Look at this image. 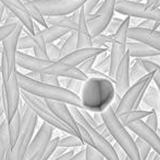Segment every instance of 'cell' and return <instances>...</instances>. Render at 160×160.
<instances>
[{
  "label": "cell",
  "instance_id": "cell-1",
  "mask_svg": "<svg viewBox=\"0 0 160 160\" xmlns=\"http://www.w3.org/2000/svg\"><path fill=\"white\" fill-rule=\"evenodd\" d=\"M117 97L114 82L110 78L89 77L83 83L80 98L82 109L91 113H102L111 107Z\"/></svg>",
  "mask_w": 160,
  "mask_h": 160
},
{
  "label": "cell",
  "instance_id": "cell-2",
  "mask_svg": "<svg viewBox=\"0 0 160 160\" xmlns=\"http://www.w3.org/2000/svg\"><path fill=\"white\" fill-rule=\"evenodd\" d=\"M18 77H19V85L22 91H25L44 100L59 101V102L67 103L70 107L82 109L80 96L73 93L62 86L44 83L39 80L32 79L25 74H22L20 71H18Z\"/></svg>",
  "mask_w": 160,
  "mask_h": 160
},
{
  "label": "cell",
  "instance_id": "cell-3",
  "mask_svg": "<svg viewBox=\"0 0 160 160\" xmlns=\"http://www.w3.org/2000/svg\"><path fill=\"white\" fill-rule=\"evenodd\" d=\"M101 118L111 133L114 141L124 150L128 158L131 160H141L135 139H133V136L128 132V128L123 125L120 119L117 116L116 111L109 107L101 113Z\"/></svg>",
  "mask_w": 160,
  "mask_h": 160
},
{
  "label": "cell",
  "instance_id": "cell-4",
  "mask_svg": "<svg viewBox=\"0 0 160 160\" xmlns=\"http://www.w3.org/2000/svg\"><path fill=\"white\" fill-rule=\"evenodd\" d=\"M24 26L21 22L17 24L15 30L7 39L1 42L2 51L0 55L1 62V75L3 82L8 81L17 70V55L19 52V40L22 36Z\"/></svg>",
  "mask_w": 160,
  "mask_h": 160
},
{
  "label": "cell",
  "instance_id": "cell-5",
  "mask_svg": "<svg viewBox=\"0 0 160 160\" xmlns=\"http://www.w3.org/2000/svg\"><path fill=\"white\" fill-rule=\"evenodd\" d=\"M154 75L155 73L152 71L143 79L131 85V87L124 93V96L121 97L120 103H119L118 108L116 110V114L118 118H121V116L130 113L133 110H138L141 108V96L145 93L149 88V86L152 85V82H154Z\"/></svg>",
  "mask_w": 160,
  "mask_h": 160
},
{
  "label": "cell",
  "instance_id": "cell-6",
  "mask_svg": "<svg viewBox=\"0 0 160 160\" xmlns=\"http://www.w3.org/2000/svg\"><path fill=\"white\" fill-rule=\"evenodd\" d=\"M21 98H22V101L32 110L38 118L42 119L45 123L49 124V125H51L53 128H56V130H61V132L65 133V134L75 135L71 128L68 127L64 123H62V122L52 113V111L49 109L46 100L38 98V97H36V96H33V94H31V93H28V92H25V91H21Z\"/></svg>",
  "mask_w": 160,
  "mask_h": 160
},
{
  "label": "cell",
  "instance_id": "cell-7",
  "mask_svg": "<svg viewBox=\"0 0 160 160\" xmlns=\"http://www.w3.org/2000/svg\"><path fill=\"white\" fill-rule=\"evenodd\" d=\"M131 28V18L125 17L121 28L118 30L116 34L111 35V45H110V70L109 76L114 82L117 69L120 65L122 58L125 56L127 45L128 42V30Z\"/></svg>",
  "mask_w": 160,
  "mask_h": 160
},
{
  "label": "cell",
  "instance_id": "cell-8",
  "mask_svg": "<svg viewBox=\"0 0 160 160\" xmlns=\"http://www.w3.org/2000/svg\"><path fill=\"white\" fill-rule=\"evenodd\" d=\"M70 110H71L76 123L78 125H82L88 132V134L91 135L92 141H93V147L96 150H98L105 157L106 160H120L116 149H114L113 144H111L107 138H105L100 133L97 132L94 126H92L86 121V119L84 118V115L81 112V109H78L76 107H70Z\"/></svg>",
  "mask_w": 160,
  "mask_h": 160
},
{
  "label": "cell",
  "instance_id": "cell-9",
  "mask_svg": "<svg viewBox=\"0 0 160 160\" xmlns=\"http://www.w3.org/2000/svg\"><path fill=\"white\" fill-rule=\"evenodd\" d=\"M117 3H118V0H102L95 12L86 15L88 29L93 37H96L106 32L109 23L114 18Z\"/></svg>",
  "mask_w": 160,
  "mask_h": 160
},
{
  "label": "cell",
  "instance_id": "cell-10",
  "mask_svg": "<svg viewBox=\"0 0 160 160\" xmlns=\"http://www.w3.org/2000/svg\"><path fill=\"white\" fill-rule=\"evenodd\" d=\"M18 69L14 71L11 78L8 81L3 82L2 89V102L4 107V118L6 120L11 122L15 114L19 112L20 104H21V88L19 85V77H18Z\"/></svg>",
  "mask_w": 160,
  "mask_h": 160
},
{
  "label": "cell",
  "instance_id": "cell-11",
  "mask_svg": "<svg viewBox=\"0 0 160 160\" xmlns=\"http://www.w3.org/2000/svg\"><path fill=\"white\" fill-rule=\"evenodd\" d=\"M116 12L125 17L135 18L142 20H152L160 22V9L150 7L141 1L128 0L119 1L116 6Z\"/></svg>",
  "mask_w": 160,
  "mask_h": 160
},
{
  "label": "cell",
  "instance_id": "cell-12",
  "mask_svg": "<svg viewBox=\"0 0 160 160\" xmlns=\"http://www.w3.org/2000/svg\"><path fill=\"white\" fill-rule=\"evenodd\" d=\"M86 0H37L35 3L45 17L71 15L81 10Z\"/></svg>",
  "mask_w": 160,
  "mask_h": 160
},
{
  "label": "cell",
  "instance_id": "cell-13",
  "mask_svg": "<svg viewBox=\"0 0 160 160\" xmlns=\"http://www.w3.org/2000/svg\"><path fill=\"white\" fill-rule=\"evenodd\" d=\"M55 128L47 123H42L39 130L35 134L31 141L28 150L24 156V160H42L44 152L48 144L52 139V134Z\"/></svg>",
  "mask_w": 160,
  "mask_h": 160
},
{
  "label": "cell",
  "instance_id": "cell-14",
  "mask_svg": "<svg viewBox=\"0 0 160 160\" xmlns=\"http://www.w3.org/2000/svg\"><path fill=\"white\" fill-rule=\"evenodd\" d=\"M127 127L128 128V130L134 133L137 137L142 138L148 145H150V147L156 154L160 155V136L156 130L150 128L144 121L135 122V123L128 125Z\"/></svg>",
  "mask_w": 160,
  "mask_h": 160
},
{
  "label": "cell",
  "instance_id": "cell-15",
  "mask_svg": "<svg viewBox=\"0 0 160 160\" xmlns=\"http://www.w3.org/2000/svg\"><path fill=\"white\" fill-rule=\"evenodd\" d=\"M0 2L6 7V10L10 11L23 24L24 29L28 33L35 34V28H34V23L35 22L30 17L22 0H0Z\"/></svg>",
  "mask_w": 160,
  "mask_h": 160
},
{
  "label": "cell",
  "instance_id": "cell-16",
  "mask_svg": "<svg viewBox=\"0 0 160 160\" xmlns=\"http://www.w3.org/2000/svg\"><path fill=\"white\" fill-rule=\"evenodd\" d=\"M46 102H47V104H48L49 109L52 111V113L55 114L62 123H64L68 127L71 128L76 136L81 138L78 124L76 123L75 119H74L73 114H72L71 110H70V105H68L67 103H63V102H59V101L46 100ZM83 143H84V141H83Z\"/></svg>",
  "mask_w": 160,
  "mask_h": 160
},
{
  "label": "cell",
  "instance_id": "cell-17",
  "mask_svg": "<svg viewBox=\"0 0 160 160\" xmlns=\"http://www.w3.org/2000/svg\"><path fill=\"white\" fill-rule=\"evenodd\" d=\"M108 52V49L106 48H98V47H91V48H81L76 49L73 53L69 54V55L62 57L61 63H63L68 68L72 69L78 67L81 64L85 62V60L89 59L92 57H96L101 54Z\"/></svg>",
  "mask_w": 160,
  "mask_h": 160
},
{
  "label": "cell",
  "instance_id": "cell-18",
  "mask_svg": "<svg viewBox=\"0 0 160 160\" xmlns=\"http://www.w3.org/2000/svg\"><path fill=\"white\" fill-rule=\"evenodd\" d=\"M131 57L127 53L122 58L118 69H117L116 77H114V87H116L117 94L123 97L124 93L131 87L130 80V68H131Z\"/></svg>",
  "mask_w": 160,
  "mask_h": 160
},
{
  "label": "cell",
  "instance_id": "cell-19",
  "mask_svg": "<svg viewBox=\"0 0 160 160\" xmlns=\"http://www.w3.org/2000/svg\"><path fill=\"white\" fill-rule=\"evenodd\" d=\"M128 40L137 41L147 44L148 46L152 47L154 49L160 52V31L146 30L138 26L130 28L128 30Z\"/></svg>",
  "mask_w": 160,
  "mask_h": 160
},
{
  "label": "cell",
  "instance_id": "cell-20",
  "mask_svg": "<svg viewBox=\"0 0 160 160\" xmlns=\"http://www.w3.org/2000/svg\"><path fill=\"white\" fill-rule=\"evenodd\" d=\"M127 52L133 59H148L150 57L160 55V52L148 46L147 44L137 41L128 40L127 45Z\"/></svg>",
  "mask_w": 160,
  "mask_h": 160
},
{
  "label": "cell",
  "instance_id": "cell-21",
  "mask_svg": "<svg viewBox=\"0 0 160 160\" xmlns=\"http://www.w3.org/2000/svg\"><path fill=\"white\" fill-rule=\"evenodd\" d=\"M76 34H78V49L94 47L93 36H92L91 31H89V29H88L86 14H85V11L83 8L81 9L80 18H78V21Z\"/></svg>",
  "mask_w": 160,
  "mask_h": 160
},
{
  "label": "cell",
  "instance_id": "cell-22",
  "mask_svg": "<svg viewBox=\"0 0 160 160\" xmlns=\"http://www.w3.org/2000/svg\"><path fill=\"white\" fill-rule=\"evenodd\" d=\"M142 104L145 107L144 110H154L159 113L160 107V91L157 88V86H149L147 91L145 92L142 100ZM141 104V105H142Z\"/></svg>",
  "mask_w": 160,
  "mask_h": 160
},
{
  "label": "cell",
  "instance_id": "cell-23",
  "mask_svg": "<svg viewBox=\"0 0 160 160\" xmlns=\"http://www.w3.org/2000/svg\"><path fill=\"white\" fill-rule=\"evenodd\" d=\"M46 22L48 26H58L71 32L78 30V22L72 20L70 15H58V17H46Z\"/></svg>",
  "mask_w": 160,
  "mask_h": 160
},
{
  "label": "cell",
  "instance_id": "cell-24",
  "mask_svg": "<svg viewBox=\"0 0 160 160\" xmlns=\"http://www.w3.org/2000/svg\"><path fill=\"white\" fill-rule=\"evenodd\" d=\"M10 150V137L8 130V121L6 118L0 120V160H6Z\"/></svg>",
  "mask_w": 160,
  "mask_h": 160
},
{
  "label": "cell",
  "instance_id": "cell-25",
  "mask_svg": "<svg viewBox=\"0 0 160 160\" xmlns=\"http://www.w3.org/2000/svg\"><path fill=\"white\" fill-rule=\"evenodd\" d=\"M70 33H71V31L58 28V26H47V28H44L40 31V34L44 37L45 42L47 44L48 43H55L56 41H60L62 37L67 36Z\"/></svg>",
  "mask_w": 160,
  "mask_h": 160
},
{
  "label": "cell",
  "instance_id": "cell-26",
  "mask_svg": "<svg viewBox=\"0 0 160 160\" xmlns=\"http://www.w3.org/2000/svg\"><path fill=\"white\" fill-rule=\"evenodd\" d=\"M21 126H22V114L21 112H18L14 118L8 123V130H9V137H10V149L14 147L19 139L20 133H21Z\"/></svg>",
  "mask_w": 160,
  "mask_h": 160
},
{
  "label": "cell",
  "instance_id": "cell-27",
  "mask_svg": "<svg viewBox=\"0 0 160 160\" xmlns=\"http://www.w3.org/2000/svg\"><path fill=\"white\" fill-rule=\"evenodd\" d=\"M25 6L26 10H28L30 17L33 19L34 22H36L37 24L42 26L44 28H47V22H46V17L42 14V12L40 11V9L37 7V4L35 3V1H32V0H22Z\"/></svg>",
  "mask_w": 160,
  "mask_h": 160
},
{
  "label": "cell",
  "instance_id": "cell-28",
  "mask_svg": "<svg viewBox=\"0 0 160 160\" xmlns=\"http://www.w3.org/2000/svg\"><path fill=\"white\" fill-rule=\"evenodd\" d=\"M147 69L145 68L142 59H134L131 62V68H130V80L131 85L137 82L138 80L143 79L144 77L148 75Z\"/></svg>",
  "mask_w": 160,
  "mask_h": 160
},
{
  "label": "cell",
  "instance_id": "cell-29",
  "mask_svg": "<svg viewBox=\"0 0 160 160\" xmlns=\"http://www.w3.org/2000/svg\"><path fill=\"white\" fill-rule=\"evenodd\" d=\"M152 113V110H143V109H138V110H133L130 113L125 114V115L121 116L120 121L122 122V124L124 126H128L132 123H135V122L138 121H143L144 119L147 118L149 114Z\"/></svg>",
  "mask_w": 160,
  "mask_h": 160
},
{
  "label": "cell",
  "instance_id": "cell-30",
  "mask_svg": "<svg viewBox=\"0 0 160 160\" xmlns=\"http://www.w3.org/2000/svg\"><path fill=\"white\" fill-rule=\"evenodd\" d=\"M39 41H40V33L39 32L35 33V34H31V33H28V31H26V34L22 35V36L20 37L18 48H19V51L34 48V47L38 45Z\"/></svg>",
  "mask_w": 160,
  "mask_h": 160
},
{
  "label": "cell",
  "instance_id": "cell-31",
  "mask_svg": "<svg viewBox=\"0 0 160 160\" xmlns=\"http://www.w3.org/2000/svg\"><path fill=\"white\" fill-rule=\"evenodd\" d=\"M76 49H78V34H76V31H73L67 36H64L63 42L61 43L62 57L73 53Z\"/></svg>",
  "mask_w": 160,
  "mask_h": 160
},
{
  "label": "cell",
  "instance_id": "cell-32",
  "mask_svg": "<svg viewBox=\"0 0 160 160\" xmlns=\"http://www.w3.org/2000/svg\"><path fill=\"white\" fill-rule=\"evenodd\" d=\"M58 147L67 148V149H76V148H83L85 147V144L80 137L75 136V135H69L67 136L60 137Z\"/></svg>",
  "mask_w": 160,
  "mask_h": 160
},
{
  "label": "cell",
  "instance_id": "cell-33",
  "mask_svg": "<svg viewBox=\"0 0 160 160\" xmlns=\"http://www.w3.org/2000/svg\"><path fill=\"white\" fill-rule=\"evenodd\" d=\"M60 82H61V86L64 88H67L68 90H70L73 93L80 96L81 91H82L83 88V83L84 81L81 80H76V79H70V78H63L60 77Z\"/></svg>",
  "mask_w": 160,
  "mask_h": 160
},
{
  "label": "cell",
  "instance_id": "cell-34",
  "mask_svg": "<svg viewBox=\"0 0 160 160\" xmlns=\"http://www.w3.org/2000/svg\"><path fill=\"white\" fill-rule=\"evenodd\" d=\"M97 70L101 71L103 74H107L109 75V70H110V54H107V52L101 55L97 56L96 59V64L94 67Z\"/></svg>",
  "mask_w": 160,
  "mask_h": 160
},
{
  "label": "cell",
  "instance_id": "cell-35",
  "mask_svg": "<svg viewBox=\"0 0 160 160\" xmlns=\"http://www.w3.org/2000/svg\"><path fill=\"white\" fill-rule=\"evenodd\" d=\"M135 144H136L137 152H138L141 160H147V158L150 155V152H152V148L150 147V145H148L145 141H143V139L139 138V137H136Z\"/></svg>",
  "mask_w": 160,
  "mask_h": 160
},
{
  "label": "cell",
  "instance_id": "cell-36",
  "mask_svg": "<svg viewBox=\"0 0 160 160\" xmlns=\"http://www.w3.org/2000/svg\"><path fill=\"white\" fill-rule=\"evenodd\" d=\"M142 62H143L144 66H145V68L147 69L148 73L150 74L152 71H154L155 73L154 83L157 86V88H158L159 91H160V66L154 64V63H152V62H148L147 59H142Z\"/></svg>",
  "mask_w": 160,
  "mask_h": 160
},
{
  "label": "cell",
  "instance_id": "cell-37",
  "mask_svg": "<svg viewBox=\"0 0 160 160\" xmlns=\"http://www.w3.org/2000/svg\"><path fill=\"white\" fill-rule=\"evenodd\" d=\"M47 56H48L49 60H53V62L60 60L62 58L61 47H59L55 43H48L47 44Z\"/></svg>",
  "mask_w": 160,
  "mask_h": 160
},
{
  "label": "cell",
  "instance_id": "cell-38",
  "mask_svg": "<svg viewBox=\"0 0 160 160\" xmlns=\"http://www.w3.org/2000/svg\"><path fill=\"white\" fill-rule=\"evenodd\" d=\"M123 21H124V19H121V18H113V19L111 20V22L109 23V25H108V28L105 33L106 34H109V35L116 34V33L118 32L119 29L121 28Z\"/></svg>",
  "mask_w": 160,
  "mask_h": 160
},
{
  "label": "cell",
  "instance_id": "cell-39",
  "mask_svg": "<svg viewBox=\"0 0 160 160\" xmlns=\"http://www.w3.org/2000/svg\"><path fill=\"white\" fill-rule=\"evenodd\" d=\"M85 156H86V160H106L105 157L96 150L92 146H85Z\"/></svg>",
  "mask_w": 160,
  "mask_h": 160
},
{
  "label": "cell",
  "instance_id": "cell-40",
  "mask_svg": "<svg viewBox=\"0 0 160 160\" xmlns=\"http://www.w3.org/2000/svg\"><path fill=\"white\" fill-rule=\"evenodd\" d=\"M145 123L147 124L150 128H152L154 130L158 132V123H159V113L158 112L152 110V113L146 118Z\"/></svg>",
  "mask_w": 160,
  "mask_h": 160
},
{
  "label": "cell",
  "instance_id": "cell-41",
  "mask_svg": "<svg viewBox=\"0 0 160 160\" xmlns=\"http://www.w3.org/2000/svg\"><path fill=\"white\" fill-rule=\"evenodd\" d=\"M101 2H102V0H86L85 4L83 6L85 14L89 15V14H92V13H94L97 9H98V7L100 6Z\"/></svg>",
  "mask_w": 160,
  "mask_h": 160
},
{
  "label": "cell",
  "instance_id": "cell-42",
  "mask_svg": "<svg viewBox=\"0 0 160 160\" xmlns=\"http://www.w3.org/2000/svg\"><path fill=\"white\" fill-rule=\"evenodd\" d=\"M96 59H97V56L96 57H92V58H89V59L85 60L83 64H81L80 66H78V69H80L81 71H83L85 75H88L89 71L95 67Z\"/></svg>",
  "mask_w": 160,
  "mask_h": 160
},
{
  "label": "cell",
  "instance_id": "cell-43",
  "mask_svg": "<svg viewBox=\"0 0 160 160\" xmlns=\"http://www.w3.org/2000/svg\"><path fill=\"white\" fill-rule=\"evenodd\" d=\"M19 23V22H18ZM18 23H14V24H8V25H2L0 26V43L2 42L4 39L9 36L13 31L15 30L17 28V24Z\"/></svg>",
  "mask_w": 160,
  "mask_h": 160
},
{
  "label": "cell",
  "instance_id": "cell-44",
  "mask_svg": "<svg viewBox=\"0 0 160 160\" xmlns=\"http://www.w3.org/2000/svg\"><path fill=\"white\" fill-rule=\"evenodd\" d=\"M137 26L142 29H146V30L157 31L160 28V22L152 21V20H142V21L137 24Z\"/></svg>",
  "mask_w": 160,
  "mask_h": 160
},
{
  "label": "cell",
  "instance_id": "cell-45",
  "mask_svg": "<svg viewBox=\"0 0 160 160\" xmlns=\"http://www.w3.org/2000/svg\"><path fill=\"white\" fill-rule=\"evenodd\" d=\"M70 160H86V156H85V147L81 148L73 157Z\"/></svg>",
  "mask_w": 160,
  "mask_h": 160
},
{
  "label": "cell",
  "instance_id": "cell-46",
  "mask_svg": "<svg viewBox=\"0 0 160 160\" xmlns=\"http://www.w3.org/2000/svg\"><path fill=\"white\" fill-rule=\"evenodd\" d=\"M76 150L75 149H69L67 152H65L64 155H62L61 157H59V158H57V159H55V160H70L72 158V157L74 156V155L76 154Z\"/></svg>",
  "mask_w": 160,
  "mask_h": 160
},
{
  "label": "cell",
  "instance_id": "cell-47",
  "mask_svg": "<svg viewBox=\"0 0 160 160\" xmlns=\"http://www.w3.org/2000/svg\"><path fill=\"white\" fill-rule=\"evenodd\" d=\"M4 12H6V7H4L1 2H0V26L3 25V22H2V20H3V13Z\"/></svg>",
  "mask_w": 160,
  "mask_h": 160
},
{
  "label": "cell",
  "instance_id": "cell-48",
  "mask_svg": "<svg viewBox=\"0 0 160 160\" xmlns=\"http://www.w3.org/2000/svg\"><path fill=\"white\" fill-rule=\"evenodd\" d=\"M2 118H4V107H3V102H2V98L0 99V120Z\"/></svg>",
  "mask_w": 160,
  "mask_h": 160
},
{
  "label": "cell",
  "instance_id": "cell-49",
  "mask_svg": "<svg viewBox=\"0 0 160 160\" xmlns=\"http://www.w3.org/2000/svg\"><path fill=\"white\" fill-rule=\"evenodd\" d=\"M157 1H158V0H147V1H146V4H148V6H150V7H154L155 8Z\"/></svg>",
  "mask_w": 160,
  "mask_h": 160
},
{
  "label": "cell",
  "instance_id": "cell-50",
  "mask_svg": "<svg viewBox=\"0 0 160 160\" xmlns=\"http://www.w3.org/2000/svg\"><path fill=\"white\" fill-rule=\"evenodd\" d=\"M154 160H160V155H158V154H156V155H155Z\"/></svg>",
  "mask_w": 160,
  "mask_h": 160
},
{
  "label": "cell",
  "instance_id": "cell-51",
  "mask_svg": "<svg viewBox=\"0 0 160 160\" xmlns=\"http://www.w3.org/2000/svg\"><path fill=\"white\" fill-rule=\"evenodd\" d=\"M155 8L160 9V0H158V1H157V3H156V6H155Z\"/></svg>",
  "mask_w": 160,
  "mask_h": 160
},
{
  "label": "cell",
  "instance_id": "cell-52",
  "mask_svg": "<svg viewBox=\"0 0 160 160\" xmlns=\"http://www.w3.org/2000/svg\"><path fill=\"white\" fill-rule=\"evenodd\" d=\"M0 74H1V62H0Z\"/></svg>",
  "mask_w": 160,
  "mask_h": 160
},
{
  "label": "cell",
  "instance_id": "cell-53",
  "mask_svg": "<svg viewBox=\"0 0 160 160\" xmlns=\"http://www.w3.org/2000/svg\"><path fill=\"white\" fill-rule=\"evenodd\" d=\"M119 1H128V0H118V2Z\"/></svg>",
  "mask_w": 160,
  "mask_h": 160
},
{
  "label": "cell",
  "instance_id": "cell-54",
  "mask_svg": "<svg viewBox=\"0 0 160 160\" xmlns=\"http://www.w3.org/2000/svg\"><path fill=\"white\" fill-rule=\"evenodd\" d=\"M159 119H160V107H159Z\"/></svg>",
  "mask_w": 160,
  "mask_h": 160
},
{
  "label": "cell",
  "instance_id": "cell-55",
  "mask_svg": "<svg viewBox=\"0 0 160 160\" xmlns=\"http://www.w3.org/2000/svg\"><path fill=\"white\" fill-rule=\"evenodd\" d=\"M125 160H131V159H130V158H128H128H127V159H125Z\"/></svg>",
  "mask_w": 160,
  "mask_h": 160
},
{
  "label": "cell",
  "instance_id": "cell-56",
  "mask_svg": "<svg viewBox=\"0 0 160 160\" xmlns=\"http://www.w3.org/2000/svg\"><path fill=\"white\" fill-rule=\"evenodd\" d=\"M135 1H141V0H135Z\"/></svg>",
  "mask_w": 160,
  "mask_h": 160
},
{
  "label": "cell",
  "instance_id": "cell-57",
  "mask_svg": "<svg viewBox=\"0 0 160 160\" xmlns=\"http://www.w3.org/2000/svg\"><path fill=\"white\" fill-rule=\"evenodd\" d=\"M32 1H37V0H32Z\"/></svg>",
  "mask_w": 160,
  "mask_h": 160
}]
</instances>
